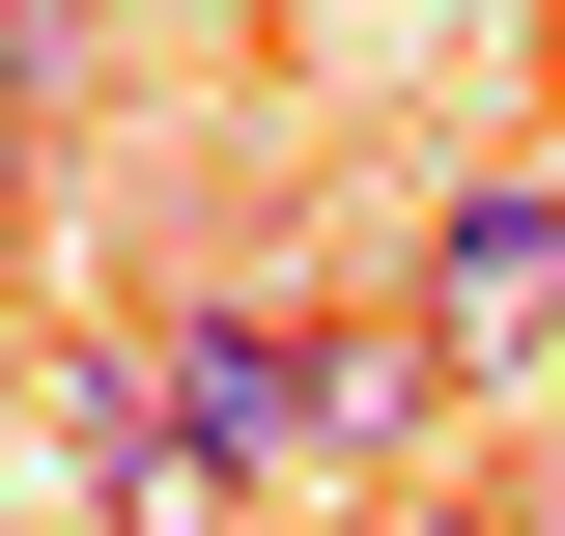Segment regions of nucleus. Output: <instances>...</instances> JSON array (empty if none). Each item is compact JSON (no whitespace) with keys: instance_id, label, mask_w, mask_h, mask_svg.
<instances>
[{"instance_id":"f257e3e1","label":"nucleus","mask_w":565,"mask_h":536,"mask_svg":"<svg viewBox=\"0 0 565 536\" xmlns=\"http://www.w3.org/2000/svg\"><path fill=\"white\" fill-rule=\"evenodd\" d=\"M141 367H170V424H199L226 508H367V480H396V424L452 396V367H424V311H340V282H170V311H141Z\"/></svg>"},{"instance_id":"f03ea898","label":"nucleus","mask_w":565,"mask_h":536,"mask_svg":"<svg viewBox=\"0 0 565 536\" xmlns=\"http://www.w3.org/2000/svg\"><path fill=\"white\" fill-rule=\"evenodd\" d=\"M396 311H424L452 396H537V367H565V170H452L424 255H396Z\"/></svg>"},{"instance_id":"7ed1b4c3","label":"nucleus","mask_w":565,"mask_h":536,"mask_svg":"<svg viewBox=\"0 0 565 536\" xmlns=\"http://www.w3.org/2000/svg\"><path fill=\"white\" fill-rule=\"evenodd\" d=\"M29 452L85 480V536H226V480H199V424H170L141 339H57V367H29Z\"/></svg>"},{"instance_id":"20e7f679","label":"nucleus","mask_w":565,"mask_h":536,"mask_svg":"<svg viewBox=\"0 0 565 536\" xmlns=\"http://www.w3.org/2000/svg\"><path fill=\"white\" fill-rule=\"evenodd\" d=\"M29 199H57V57L0 29V255H29Z\"/></svg>"},{"instance_id":"39448f33","label":"nucleus","mask_w":565,"mask_h":536,"mask_svg":"<svg viewBox=\"0 0 565 536\" xmlns=\"http://www.w3.org/2000/svg\"><path fill=\"white\" fill-rule=\"evenodd\" d=\"M367 536H537V480H367Z\"/></svg>"},{"instance_id":"423d86ee","label":"nucleus","mask_w":565,"mask_h":536,"mask_svg":"<svg viewBox=\"0 0 565 536\" xmlns=\"http://www.w3.org/2000/svg\"><path fill=\"white\" fill-rule=\"evenodd\" d=\"M0 29H29V57H57V29H85V0H0Z\"/></svg>"},{"instance_id":"0eeeda50","label":"nucleus","mask_w":565,"mask_h":536,"mask_svg":"<svg viewBox=\"0 0 565 536\" xmlns=\"http://www.w3.org/2000/svg\"><path fill=\"white\" fill-rule=\"evenodd\" d=\"M367 29H424V0H367Z\"/></svg>"},{"instance_id":"6e6552de","label":"nucleus","mask_w":565,"mask_h":536,"mask_svg":"<svg viewBox=\"0 0 565 536\" xmlns=\"http://www.w3.org/2000/svg\"><path fill=\"white\" fill-rule=\"evenodd\" d=\"M537 29H565V0H537Z\"/></svg>"}]
</instances>
